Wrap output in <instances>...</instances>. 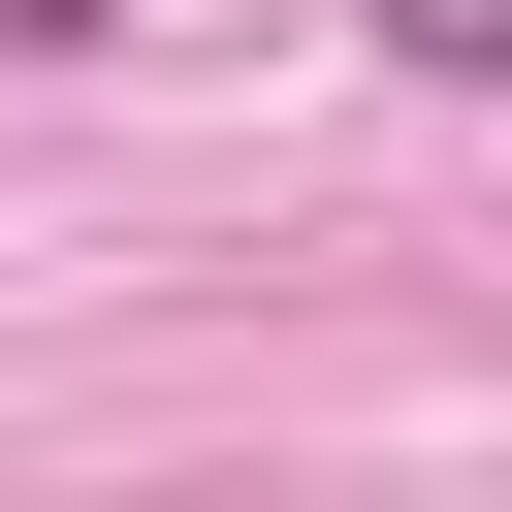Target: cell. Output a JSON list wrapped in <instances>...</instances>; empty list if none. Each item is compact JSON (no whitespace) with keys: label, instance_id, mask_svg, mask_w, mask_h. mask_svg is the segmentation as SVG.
Listing matches in <instances>:
<instances>
[{"label":"cell","instance_id":"obj_1","mask_svg":"<svg viewBox=\"0 0 512 512\" xmlns=\"http://www.w3.org/2000/svg\"><path fill=\"white\" fill-rule=\"evenodd\" d=\"M352 32H384L416 96H512V0H352Z\"/></svg>","mask_w":512,"mask_h":512},{"label":"cell","instance_id":"obj_2","mask_svg":"<svg viewBox=\"0 0 512 512\" xmlns=\"http://www.w3.org/2000/svg\"><path fill=\"white\" fill-rule=\"evenodd\" d=\"M0 32H32V64H96V32H128V0H0Z\"/></svg>","mask_w":512,"mask_h":512}]
</instances>
